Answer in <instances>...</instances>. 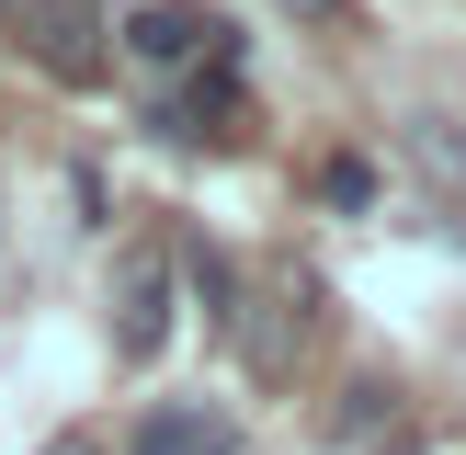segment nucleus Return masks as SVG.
Wrapping results in <instances>:
<instances>
[{"mask_svg":"<svg viewBox=\"0 0 466 455\" xmlns=\"http://www.w3.org/2000/svg\"><path fill=\"white\" fill-rule=\"evenodd\" d=\"M0 23H12L57 80H91V68L114 57V0H0Z\"/></svg>","mask_w":466,"mask_h":455,"instance_id":"1","label":"nucleus"},{"mask_svg":"<svg viewBox=\"0 0 466 455\" xmlns=\"http://www.w3.org/2000/svg\"><path fill=\"white\" fill-rule=\"evenodd\" d=\"M159 341H171V262L159 250H126L114 262V353L159 364Z\"/></svg>","mask_w":466,"mask_h":455,"instance_id":"2","label":"nucleus"},{"mask_svg":"<svg viewBox=\"0 0 466 455\" xmlns=\"http://www.w3.org/2000/svg\"><path fill=\"white\" fill-rule=\"evenodd\" d=\"M126 57L137 68H182V57H239V46H228V23L194 12V0H148V12L126 23Z\"/></svg>","mask_w":466,"mask_h":455,"instance_id":"3","label":"nucleus"},{"mask_svg":"<svg viewBox=\"0 0 466 455\" xmlns=\"http://www.w3.org/2000/svg\"><path fill=\"white\" fill-rule=\"evenodd\" d=\"M239 114H250V103H239V57H217V80L171 91V103H159L148 126H159V136H182V148H228V136H250Z\"/></svg>","mask_w":466,"mask_h":455,"instance_id":"4","label":"nucleus"},{"mask_svg":"<svg viewBox=\"0 0 466 455\" xmlns=\"http://www.w3.org/2000/svg\"><path fill=\"white\" fill-rule=\"evenodd\" d=\"M126 455H239V421L205 399H159V410H137Z\"/></svg>","mask_w":466,"mask_h":455,"instance_id":"5","label":"nucleus"},{"mask_svg":"<svg viewBox=\"0 0 466 455\" xmlns=\"http://www.w3.org/2000/svg\"><path fill=\"white\" fill-rule=\"evenodd\" d=\"M182 285H194V308H205V330H228V318H239V262H228V250H182Z\"/></svg>","mask_w":466,"mask_h":455,"instance_id":"6","label":"nucleus"},{"mask_svg":"<svg viewBox=\"0 0 466 455\" xmlns=\"http://www.w3.org/2000/svg\"><path fill=\"white\" fill-rule=\"evenodd\" d=\"M330 205H376V171L364 159H330Z\"/></svg>","mask_w":466,"mask_h":455,"instance_id":"7","label":"nucleus"},{"mask_svg":"<svg viewBox=\"0 0 466 455\" xmlns=\"http://www.w3.org/2000/svg\"><path fill=\"white\" fill-rule=\"evenodd\" d=\"M285 12H308V23H341V0H285Z\"/></svg>","mask_w":466,"mask_h":455,"instance_id":"8","label":"nucleus"},{"mask_svg":"<svg viewBox=\"0 0 466 455\" xmlns=\"http://www.w3.org/2000/svg\"><path fill=\"white\" fill-rule=\"evenodd\" d=\"M46 455H103V444H91V432H57V444H46Z\"/></svg>","mask_w":466,"mask_h":455,"instance_id":"9","label":"nucleus"}]
</instances>
